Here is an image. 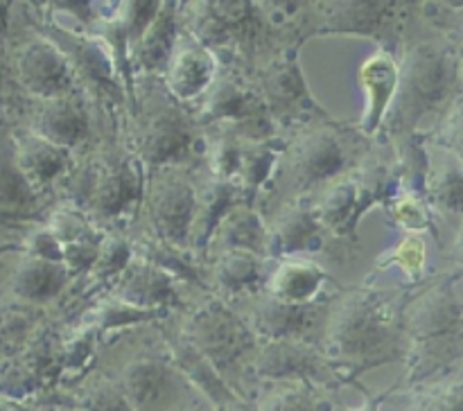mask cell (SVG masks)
Returning <instances> with one entry per match:
<instances>
[{
	"instance_id": "6da1fadb",
	"label": "cell",
	"mask_w": 463,
	"mask_h": 411,
	"mask_svg": "<svg viewBox=\"0 0 463 411\" xmlns=\"http://www.w3.org/2000/svg\"><path fill=\"white\" fill-rule=\"evenodd\" d=\"M405 330L411 339V382L432 378L461 360L463 305L450 280L432 285L407 305Z\"/></svg>"
},
{
	"instance_id": "7a4b0ae2",
	"label": "cell",
	"mask_w": 463,
	"mask_h": 411,
	"mask_svg": "<svg viewBox=\"0 0 463 411\" xmlns=\"http://www.w3.org/2000/svg\"><path fill=\"white\" fill-rule=\"evenodd\" d=\"M393 296L387 292H353L328 321V348L337 360L383 364L398 357Z\"/></svg>"
},
{
	"instance_id": "3957f363",
	"label": "cell",
	"mask_w": 463,
	"mask_h": 411,
	"mask_svg": "<svg viewBox=\"0 0 463 411\" xmlns=\"http://www.w3.org/2000/svg\"><path fill=\"white\" fill-rule=\"evenodd\" d=\"M457 81V63L437 45H416L402 61L384 122L392 134H411L428 113L441 107Z\"/></svg>"
},
{
	"instance_id": "277c9868",
	"label": "cell",
	"mask_w": 463,
	"mask_h": 411,
	"mask_svg": "<svg viewBox=\"0 0 463 411\" xmlns=\"http://www.w3.org/2000/svg\"><path fill=\"white\" fill-rule=\"evenodd\" d=\"M75 197L98 220H118L143 197L138 163L122 156H93L75 176Z\"/></svg>"
},
{
	"instance_id": "5b68a950",
	"label": "cell",
	"mask_w": 463,
	"mask_h": 411,
	"mask_svg": "<svg viewBox=\"0 0 463 411\" xmlns=\"http://www.w3.org/2000/svg\"><path fill=\"white\" fill-rule=\"evenodd\" d=\"M346 165V149L339 135L328 126L306 131L285 154L288 179L297 192L324 185Z\"/></svg>"
},
{
	"instance_id": "8992f818",
	"label": "cell",
	"mask_w": 463,
	"mask_h": 411,
	"mask_svg": "<svg viewBox=\"0 0 463 411\" xmlns=\"http://www.w3.org/2000/svg\"><path fill=\"white\" fill-rule=\"evenodd\" d=\"M188 341L213 361L215 369L233 366L251 348L253 337L247 325L220 301L203 305L193 316Z\"/></svg>"
},
{
	"instance_id": "52a82bcc",
	"label": "cell",
	"mask_w": 463,
	"mask_h": 411,
	"mask_svg": "<svg viewBox=\"0 0 463 411\" xmlns=\"http://www.w3.org/2000/svg\"><path fill=\"white\" fill-rule=\"evenodd\" d=\"M197 194L194 188L175 172H165L149 190V217L158 238L175 247H185L193 233V217Z\"/></svg>"
},
{
	"instance_id": "ba28073f",
	"label": "cell",
	"mask_w": 463,
	"mask_h": 411,
	"mask_svg": "<svg viewBox=\"0 0 463 411\" xmlns=\"http://www.w3.org/2000/svg\"><path fill=\"white\" fill-rule=\"evenodd\" d=\"M193 147V126L172 104L149 111L138 131L140 161L149 167H163L181 161Z\"/></svg>"
},
{
	"instance_id": "9c48e42d",
	"label": "cell",
	"mask_w": 463,
	"mask_h": 411,
	"mask_svg": "<svg viewBox=\"0 0 463 411\" xmlns=\"http://www.w3.org/2000/svg\"><path fill=\"white\" fill-rule=\"evenodd\" d=\"M265 104L274 116H317L319 104L312 98L306 84L301 66H298V43L285 50L265 72L262 79Z\"/></svg>"
},
{
	"instance_id": "30bf717a",
	"label": "cell",
	"mask_w": 463,
	"mask_h": 411,
	"mask_svg": "<svg viewBox=\"0 0 463 411\" xmlns=\"http://www.w3.org/2000/svg\"><path fill=\"white\" fill-rule=\"evenodd\" d=\"M396 0H319L317 34L375 36L389 27Z\"/></svg>"
},
{
	"instance_id": "8fae6325",
	"label": "cell",
	"mask_w": 463,
	"mask_h": 411,
	"mask_svg": "<svg viewBox=\"0 0 463 411\" xmlns=\"http://www.w3.org/2000/svg\"><path fill=\"white\" fill-rule=\"evenodd\" d=\"M18 75L25 89L39 98H59L72 89V68L61 48L50 41H36L23 50Z\"/></svg>"
},
{
	"instance_id": "7c38bea8",
	"label": "cell",
	"mask_w": 463,
	"mask_h": 411,
	"mask_svg": "<svg viewBox=\"0 0 463 411\" xmlns=\"http://www.w3.org/2000/svg\"><path fill=\"white\" fill-rule=\"evenodd\" d=\"M256 370L267 379L276 382H317L324 379L328 366L312 348L297 343L294 339H271L269 346L260 350L256 360Z\"/></svg>"
},
{
	"instance_id": "4fadbf2b",
	"label": "cell",
	"mask_w": 463,
	"mask_h": 411,
	"mask_svg": "<svg viewBox=\"0 0 463 411\" xmlns=\"http://www.w3.org/2000/svg\"><path fill=\"white\" fill-rule=\"evenodd\" d=\"M206 122H231L235 126H265L269 125V108L265 99L253 95L231 79H220L211 84L206 107Z\"/></svg>"
},
{
	"instance_id": "5bb4252c",
	"label": "cell",
	"mask_w": 463,
	"mask_h": 411,
	"mask_svg": "<svg viewBox=\"0 0 463 411\" xmlns=\"http://www.w3.org/2000/svg\"><path fill=\"white\" fill-rule=\"evenodd\" d=\"M215 81V57L202 43H179L167 63V86L179 99H193Z\"/></svg>"
},
{
	"instance_id": "9a60e30c",
	"label": "cell",
	"mask_w": 463,
	"mask_h": 411,
	"mask_svg": "<svg viewBox=\"0 0 463 411\" xmlns=\"http://www.w3.org/2000/svg\"><path fill=\"white\" fill-rule=\"evenodd\" d=\"M324 224L317 217V208L292 206L267 229V257L312 251L321 247Z\"/></svg>"
},
{
	"instance_id": "2e32d148",
	"label": "cell",
	"mask_w": 463,
	"mask_h": 411,
	"mask_svg": "<svg viewBox=\"0 0 463 411\" xmlns=\"http://www.w3.org/2000/svg\"><path fill=\"white\" fill-rule=\"evenodd\" d=\"M118 301H125L136 307H149V310H158V307L167 305L176 298L175 280L167 271L154 262H129L125 269L120 271V283L116 287Z\"/></svg>"
},
{
	"instance_id": "e0dca14e",
	"label": "cell",
	"mask_w": 463,
	"mask_h": 411,
	"mask_svg": "<svg viewBox=\"0 0 463 411\" xmlns=\"http://www.w3.org/2000/svg\"><path fill=\"white\" fill-rule=\"evenodd\" d=\"M321 307L310 303H294L285 298L269 296L256 305L253 328L267 339H298L315 325Z\"/></svg>"
},
{
	"instance_id": "ac0fdd59",
	"label": "cell",
	"mask_w": 463,
	"mask_h": 411,
	"mask_svg": "<svg viewBox=\"0 0 463 411\" xmlns=\"http://www.w3.org/2000/svg\"><path fill=\"white\" fill-rule=\"evenodd\" d=\"M401 66L387 52H375L362 66V84L366 90V113L362 122L364 134H375L384 122L398 86Z\"/></svg>"
},
{
	"instance_id": "d6986e66",
	"label": "cell",
	"mask_w": 463,
	"mask_h": 411,
	"mask_svg": "<svg viewBox=\"0 0 463 411\" xmlns=\"http://www.w3.org/2000/svg\"><path fill=\"white\" fill-rule=\"evenodd\" d=\"M122 388H125V400L134 402V406L156 409L175 396V373L161 361H134L122 375Z\"/></svg>"
},
{
	"instance_id": "ffe728a7",
	"label": "cell",
	"mask_w": 463,
	"mask_h": 411,
	"mask_svg": "<svg viewBox=\"0 0 463 411\" xmlns=\"http://www.w3.org/2000/svg\"><path fill=\"white\" fill-rule=\"evenodd\" d=\"M34 134L52 140L54 145L72 149L84 143L89 135V120H86L84 108L75 99L68 95H59V98L45 99L43 108L36 117Z\"/></svg>"
},
{
	"instance_id": "44dd1931",
	"label": "cell",
	"mask_w": 463,
	"mask_h": 411,
	"mask_svg": "<svg viewBox=\"0 0 463 411\" xmlns=\"http://www.w3.org/2000/svg\"><path fill=\"white\" fill-rule=\"evenodd\" d=\"M235 203H247L240 185L235 181L220 179L211 181L206 192L197 199L194 203V217H193V233L190 239L197 248H206L211 238L215 235L217 226L226 217V212L235 206Z\"/></svg>"
},
{
	"instance_id": "7402d4cb",
	"label": "cell",
	"mask_w": 463,
	"mask_h": 411,
	"mask_svg": "<svg viewBox=\"0 0 463 411\" xmlns=\"http://www.w3.org/2000/svg\"><path fill=\"white\" fill-rule=\"evenodd\" d=\"M401 185V167H393L380 158L371 156L362 163L355 176V210L351 220V235H355L357 221L378 203L392 201Z\"/></svg>"
},
{
	"instance_id": "603a6c76",
	"label": "cell",
	"mask_w": 463,
	"mask_h": 411,
	"mask_svg": "<svg viewBox=\"0 0 463 411\" xmlns=\"http://www.w3.org/2000/svg\"><path fill=\"white\" fill-rule=\"evenodd\" d=\"M176 5L175 0H163L156 16L149 21L140 39L136 41V61L145 70H158L170 63L176 48Z\"/></svg>"
},
{
	"instance_id": "cb8c5ba5",
	"label": "cell",
	"mask_w": 463,
	"mask_h": 411,
	"mask_svg": "<svg viewBox=\"0 0 463 411\" xmlns=\"http://www.w3.org/2000/svg\"><path fill=\"white\" fill-rule=\"evenodd\" d=\"M16 145L18 163H21L23 174L27 176L32 188H45L48 183H52L71 163V154L66 147L54 145L52 140L39 134L23 135Z\"/></svg>"
},
{
	"instance_id": "d4e9b609",
	"label": "cell",
	"mask_w": 463,
	"mask_h": 411,
	"mask_svg": "<svg viewBox=\"0 0 463 411\" xmlns=\"http://www.w3.org/2000/svg\"><path fill=\"white\" fill-rule=\"evenodd\" d=\"M224 248H240L267 257V226L249 203H235L215 230Z\"/></svg>"
},
{
	"instance_id": "484cf974",
	"label": "cell",
	"mask_w": 463,
	"mask_h": 411,
	"mask_svg": "<svg viewBox=\"0 0 463 411\" xmlns=\"http://www.w3.org/2000/svg\"><path fill=\"white\" fill-rule=\"evenodd\" d=\"M68 278H71V271H68L63 262L30 256L23 262L21 269H18L14 287L27 301L45 303L52 301V298H57L63 292Z\"/></svg>"
},
{
	"instance_id": "4316f807",
	"label": "cell",
	"mask_w": 463,
	"mask_h": 411,
	"mask_svg": "<svg viewBox=\"0 0 463 411\" xmlns=\"http://www.w3.org/2000/svg\"><path fill=\"white\" fill-rule=\"evenodd\" d=\"M446 154L448 158H443L439 165H434L432 158H430L425 194L439 210L450 212V215H463V163L450 152Z\"/></svg>"
},
{
	"instance_id": "83f0119b",
	"label": "cell",
	"mask_w": 463,
	"mask_h": 411,
	"mask_svg": "<svg viewBox=\"0 0 463 411\" xmlns=\"http://www.w3.org/2000/svg\"><path fill=\"white\" fill-rule=\"evenodd\" d=\"M326 283V271L312 262H283L269 280V294L294 303H310Z\"/></svg>"
},
{
	"instance_id": "f1b7e54d",
	"label": "cell",
	"mask_w": 463,
	"mask_h": 411,
	"mask_svg": "<svg viewBox=\"0 0 463 411\" xmlns=\"http://www.w3.org/2000/svg\"><path fill=\"white\" fill-rule=\"evenodd\" d=\"M251 23L253 7L249 0H206L199 18V34L203 39L224 41L231 34L247 30Z\"/></svg>"
},
{
	"instance_id": "f546056e",
	"label": "cell",
	"mask_w": 463,
	"mask_h": 411,
	"mask_svg": "<svg viewBox=\"0 0 463 411\" xmlns=\"http://www.w3.org/2000/svg\"><path fill=\"white\" fill-rule=\"evenodd\" d=\"M279 158V149L267 143H258V140L240 143V161L233 181L242 190L244 201H251L253 194L265 185V181L269 179L271 170L276 167Z\"/></svg>"
},
{
	"instance_id": "4dcf8cb0",
	"label": "cell",
	"mask_w": 463,
	"mask_h": 411,
	"mask_svg": "<svg viewBox=\"0 0 463 411\" xmlns=\"http://www.w3.org/2000/svg\"><path fill=\"white\" fill-rule=\"evenodd\" d=\"M215 278L226 294H247L262 278V257L251 251L226 248L215 265Z\"/></svg>"
},
{
	"instance_id": "1f68e13d",
	"label": "cell",
	"mask_w": 463,
	"mask_h": 411,
	"mask_svg": "<svg viewBox=\"0 0 463 411\" xmlns=\"http://www.w3.org/2000/svg\"><path fill=\"white\" fill-rule=\"evenodd\" d=\"M34 203V188L18 163V145L0 134V206L25 208Z\"/></svg>"
},
{
	"instance_id": "d6a6232c",
	"label": "cell",
	"mask_w": 463,
	"mask_h": 411,
	"mask_svg": "<svg viewBox=\"0 0 463 411\" xmlns=\"http://www.w3.org/2000/svg\"><path fill=\"white\" fill-rule=\"evenodd\" d=\"M176 360H179V366L188 375L190 382L197 384L213 402H217V405H222V402H229V405L238 402L233 391L226 388L224 382L220 379V373L213 366V361L203 352H199L193 343H179V348H176Z\"/></svg>"
},
{
	"instance_id": "836d02e7",
	"label": "cell",
	"mask_w": 463,
	"mask_h": 411,
	"mask_svg": "<svg viewBox=\"0 0 463 411\" xmlns=\"http://www.w3.org/2000/svg\"><path fill=\"white\" fill-rule=\"evenodd\" d=\"M355 181L344 179L333 183L324 192V199L317 206V217L324 224V229L335 230V233L351 235V220L355 210ZM353 238V235H351Z\"/></svg>"
},
{
	"instance_id": "e575fe53",
	"label": "cell",
	"mask_w": 463,
	"mask_h": 411,
	"mask_svg": "<svg viewBox=\"0 0 463 411\" xmlns=\"http://www.w3.org/2000/svg\"><path fill=\"white\" fill-rule=\"evenodd\" d=\"M161 3L163 0H122L120 7H118L120 39H125L129 45H136V41L140 39L149 21L156 16Z\"/></svg>"
},
{
	"instance_id": "d590c367",
	"label": "cell",
	"mask_w": 463,
	"mask_h": 411,
	"mask_svg": "<svg viewBox=\"0 0 463 411\" xmlns=\"http://www.w3.org/2000/svg\"><path fill=\"white\" fill-rule=\"evenodd\" d=\"M131 262V247L120 238H107L99 239L98 256H95L90 271L98 278H111V276H120Z\"/></svg>"
},
{
	"instance_id": "8d00e7d4",
	"label": "cell",
	"mask_w": 463,
	"mask_h": 411,
	"mask_svg": "<svg viewBox=\"0 0 463 411\" xmlns=\"http://www.w3.org/2000/svg\"><path fill=\"white\" fill-rule=\"evenodd\" d=\"M161 316L158 310H149V307H136L129 305L125 301H113V303H104L102 307L98 310V328H122V325H131V323H143V321L156 319Z\"/></svg>"
},
{
	"instance_id": "74e56055",
	"label": "cell",
	"mask_w": 463,
	"mask_h": 411,
	"mask_svg": "<svg viewBox=\"0 0 463 411\" xmlns=\"http://www.w3.org/2000/svg\"><path fill=\"white\" fill-rule=\"evenodd\" d=\"M145 260L158 265L163 271H167L172 278L197 280V271H193V266L176 253L175 244H167L163 242V239L158 244H147V247H145Z\"/></svg>"
},
{
	"instance_id": "f35d334b",
	"label": "cell",
	"mask_w": 463,
	"mask_h": 411,
	"mask_svg": "<svg viewBox=\"0 0 463 411\" xmlns=\"http://www.w3.org/2000/svg\"><path fill=\"white\" fill-rule=\"evenodd\" d=\"M48 230L61 242V247L68 242H77V239L95 238L86 217H81L77 210H59L50 221Z\"/></svg>"
},
{
	"instance_id": "ab89813d",
	"label": "cell",
	"mask_w": 463,
	"mask_h": 411,
	"mask_svg": "<svg viewBox=\"0 0 463 411\" xmlns=\"http://www.w3.org/2000/svg\"><path fill=\"white\" fill-rule=\"evenodd\" d=\"M437 145L463 163V98L452 104L437 134Z\"/></svg>"
},
{
	"instance_id": "60d3db41",
	"label": "cell",
	"mask_w": 463,
	"mask_h": 411,
	"mask_svg": "<svg viewBox=\"0 0 463 411\" xmlns=\"http://www.w3.org/2000/svg\"><path fill=\"white\" fill-rule=\"evenodd\" d=\"M392 206V215L393 220L398 221L401 226L410 230H423L430 226V215L425 210L423 201L419 197H402V199H393Z\"/></svg>"
},
{
	"instance_id": "b9f144b4",
	"label": "cell",
	"mask_w": 463,
	"mask_h": 411,
	"mask_svg": "<svg viewBox=\"0 0 463 411\" xmlns=\"http://www.w3.org/2000/svg\"><path fill=\"white\" fill-rule=\"evenodd\" d=\"M396 262L401 269H405L410 276H419L425 265V244L419 238H405L396 248L392 251V260Z\"/></svg>"
},
{
	"instance_id": "7bdbcfd3",
	"label": "cell",
	"mask_w": 463,
	"mask_h": 411,
	"mask_svg": "<svg viewBox=\"0 0 463 411\" xmlns=\"http://www.w3.org/2000/svg\"><path fill=\"white\" fill-rule=\"evenodd\" d=\"M240 143L242 140L235 138H224L217 143L215 154H213V170H215V176L220 179H235V172H238V161H240Z\"/></svg>"
},
{
	"instance_id": "ee69618b",
	"label": "cell",
	"mask_w": 463,
	"mask_h": 411,
	"mask_svg": "<svg viewBox=\"0 0 463 411\" xmlns=\"http://www.w3.org/2000/svg\"><path fill=\"white\" fill-rule=\"evenodd\" d=\"M32 256L43 257V260H54V262H63V247L48 229L39 230V233L32 238L30 244Z\"/></svg>"
},
{
	"instance_id": "f6af8a7d",
	"label": "cell",
	"mask_w": 463,
	"mask_h": 411,
	"mask_svg": "<svg viewBox=\"0 0 463 411\" xmlns=\"http://www.w3.org/2000/svg\"><path fill=\"white\" fill-rule=\"evenodd\" d=\"M269 406H285V409H319V406L326 405H319V397L312 396L310 391H303V388L294 391L292 388V391L274 397V402H271Z\"/></svg>"
},
{
	"instance_id": "bcb514c9",
	"label": "cell",
	"mask_w": 463,
	"mask_h": 411,
	"mask_svg": "<svg viewBox=\"0 0 463 411\" xmlns=\"http://www.w3.org/2000/svg\"><path fill=\"white\" fill-rule=\"evenodd\" d=\"M307 3H310V0H260L262 7L269 9V12H274V14H279V16H285V18L297 16V14L301 12Z\"/></svg>"
},
{
	"instance_id": "7dc6e473",
	"label": "cell",
	"mask_w": 463,
	"mask_h": 411,
	"mask_svg": "<svg viewBox=\"0 0 463 411\" xmlns=\"http://www.w3.org/2000/svg\"><path fill=\"white\" fill-rule=\"evenodd\" d=\"M455 257L463 265V226H461L459 238H457V244H455Z\"/></svg>"
},
{
	"instance_id": "c3c4849f",
	"label": "cell",
	"mask_w": 463,
	"mask_h": 411,
	"mask_svg": "<svg viewBox=\"0 0 463 411\" xmlns=\"http://www.w3.org/2000/svg\"><path fill=\"white\" fill-rule=\"evenodd\" d=\"M443 5H446V7H450V9H461L463 7V0H441Z\"/></svg>"
},
{
	"instance_id": "681fc988",
	"label": "cell",
	"mask_w": 463,
	"mask_h": 411,
	"mask_svg": "<svg viewBox=\"0 0 463 411\" xmlns=\"http://www.w3.org/2000/svg\"><path fill=\"white\" fill-rule=\"evenodd\" d=\"M457 79H459V84H461V90H463V59H461V63H459V66H457Z\"/></svg>"
}]
</instances>
